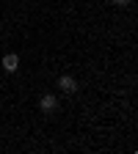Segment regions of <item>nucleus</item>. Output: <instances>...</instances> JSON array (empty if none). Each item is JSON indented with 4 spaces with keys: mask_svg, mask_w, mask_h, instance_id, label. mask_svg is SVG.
I'll list each match as a JSON object with an SVG mask.
<instances>
[{
    "mask_svg": "<svg viewBox=\"0 0 138 154\" xmlns=\"http://www.w3.org/2000/svg\"><path fill=\"white\" fill-rule=\"evenodd\" d=\"M58 88H61L64 94H75L77 91V80L72 74H61V77H58Z\"/></svg>",
    "mask_w": 138,
    "mask_h": 154,
    "instance_id": "nucleus-1",
    "label": "nucleus"
},
{
    "mask_svg": "<svg viewBox=\"0 0 138 154\" xmlns=\"http://www.w3.org/2000/svg\"><path fill=\"white\" fill-rule=\"evenodd\" d=\"M39 107H42L44 113H50V110H55V107H58V99H55L53 94H44L42 99H39Z\"/></svg>",
    "mask_w": 138,
    "mask_h": 154,
    "instance_id": "nucleus-2",
    "label": "nucleus"
},
{
    "mask_svg": "<svg viewBox=\"0 0 138 154\" xmlns=\"http://www.w3.org/2000/svg\"><path fill=\"white\" fill-rule=\"evenodd\" d=\"M17 66H19V58H17L14 52H8V55H3V69H6L8 74H14V72H17Z\"/></svg>",
    "mask_w": 138,
    "mask_h": 154,
    "instance_id": "nucleus-3",
    "label": "nucleus"
},
{
    "mask_svg": "<svg viewBox=\"0 0 138 154\" xmlns=\"http://www.w3.org/2000/svg\"><path fill=\"white\" fill-rule=\"evenodd\" d=\"M111 3H116V6H127L130 0H111Z\"/></svg>",
    "mask_w": 138,
    "mask_h": 154,
    "instance_id": "nucleus-4",
    "label": "nucleus"
}]
</instances>
